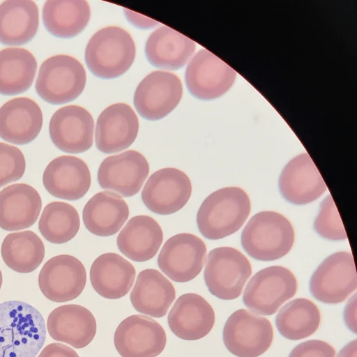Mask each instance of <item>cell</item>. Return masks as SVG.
<instances>
[{
    "mask_svg": "<svg viewBox=\"0 0 357 357\" xmlns=\"http://www.w3.org/2000/svg\"><path fill=\"white\" fill-rule=\"evenodd\" d=\"M279 190L283 198L295 205L309 204L327 189L318 169L308 153L291 159L279 178Z\"/></svg>",
    "mask_w": 357,
    "mask_h": 357,
    "instance_id": "obj_18",
    "label": "cell"
},
{
    "mask_svg": "<svg viewBox=\"0 0 357 357\" xmlns=\"http://www.w3.org/2000/svg\"><path fill=\"white\" fill-rule=\"evenodd\" d=\"M163 239L158 222L146 215L132 218L117 237L119 251L128 259L143 262L152 259L158 252Z\"/></svg>",
    "mask_w": 357,
    "mask_h": 357,
    "instance_id": "obj_27",
    "label": "cell"
},
{
    "mask_svg": "<svg viewBox=\"0 0 357 357\" xmlns=\"http://www.w3.org/2000/svg\"><path fill=\"white\" fill-rule=\"evenodd\" d=\"M192 192L189 177L173 167L159 169L148 178L142 190V200L151 212L165 215L181 210Z\"/></svg>",
    "mask_w": 357,
    "mask_h": 357,
    "instance_id": "obj_12",
    "label": "cell"
},
{
    "mask_svg": "<svg viewBox=\"0 0 357 357\" xmlns=\"http://www.w3.org/2000/svg\"><path fill=\"white\" fill-rule=\"evenodd\" d=\"M26 160L16 146L0 142V188L22 177Z\"/></svg>",
    "mask_w": 357,
    "mask_h": 357,
    "instance_id": "obj_37",
    "label": "cell"
},
{
    "mask_svg": "<svg viewBox=\"0 0 357 357\" xmlns=\"http://www.w3.org/2000/svg\"><path fill=\"white\" fill-rule=\"evenodd\" d=\"M80 220L77 211L63 202L49 203L40 215L38 229L49 242L62 244L72 240L77 234Z\"/></svg>",
    "mask_w": 357,
    "mask_h": 357,
    "instance_id": "obj_35",
    "label": "cell"
},
{
    "mask_svg": "<svg viewBox=\"0 0 357 357\" xmlns=\"http://www.w3.org/2000/svg\"><path fill=\"white\" fill-rule=\"evenodd\" d=\"M357 287V276L352 255L337 252L326 257L310 280V291L317 301L336 304L343 302Z\"/></svg>",
    "mask_w": 357,
    "mask_h": 357,
    "instance_id": "obj_9",
    "label": "cell"
},
{
    "mask_svg": "<svg viewBox=\"0 0 357 357\" xmlns=\"http://www.w3.org/2000/svg\"><path fill=\"white\" fill-rule=\"evenodd\" d=\"M251 210L248 194L238 187H226L210 194L197 214L199 231L206 238L218 240L236 232Z\"/></svg>",
    "mask_w": 357,
    "mask_h": 357,
    "instance_id": "obj_2",
    "label": "cell"
},
{
    "mask_svg": "<svg viewBox=\"0 0 357 357\" xmlns=\"http://www.w3.org/2000/svg\"><path fill=\"white\" fill-rule=\"evenodd\" d=\"M86 81L82 64L68 55H56L40 66L36 90L45 102L61 105L77 98L83 91Z\"/></svg>",
    "mask_w": 357,
    "mask_h": 357,
    "instance_id": "obj_5",
    "label": "cell"
},
{
    "mask_svg": "<svg viewBox=\"0 0 357 357\" xmlns=\"http://www.w3.org/2000/svg\"><path fill=\"white\" fill-rule=\"evenodd\" d=\"M134 308L154 318L163 317L176 298L172 282L155 269L141 271L130 293Z\"/></svg>",
    "mask_w": 357,
    "mask_h": 357,
    "instance_id": "obj_26",
    "label": "cell"
},
{
    "mask_svg": "<svg viewBox=\"0 0 357 357\" xmlns=\"http://www.w3.org/2000/svg\"><path fill=\"white\" fill-rule=\"evenodd\" d=\"M135 275L133 265L113 252L98 257L90 269V280L93 289L108 299H118L126 296L133 284Z\"/></svg>",
    "mask_w": 357,
    "mask_h": 357,
    "instance_id": "obj_25",
    "label": "cell"
},
{
    "mask_svg": "<svg viewBox=\"0 0 357 357\" xmlns=\"http://www.w3.org/2000/svg\"><path fill=\"white\" fill-rule=\"evenodd\" d=\"M39 24L37 5L31 0H7L0 4V43L21 45L36 36Z\"/></svg>",
    "mask_w": 357,
    "mask_h": 357,
    "instance_id": "obj_30",
    "label": "cell"
},
{
    "mask_svg": "<svg viewBox=\"0 0 357 357\" xmlns=\"http://www.w3.org/2000/svg\"><path fill=\"white\" fill-rule=\"evenodd\" d=\"M42 126L41 109L30 98H16L0 108V137L6 142L26 144L38 137Z\"/></svg>",
    "mask_w": 357,
    "mask_h": 357,
    "instance_id": "obj_23",
    "label": "cell"
},
{
    "mask_svg": "<svg viewBox=\"0 0 357 357\" xmlns=\"http://www.w3.org/2000/svg\"><path fill=\"white\" fill-rule=\"evenodd\" d=\"M236 72L206 49H202L188 63L185 74L189 92L201 100H212L232 86Z\"/></svg>",
    "mask_w": 357,
    "mask_h": 357,
    "instance_id": "obj_14",
    "label": "cell"
},
{
    "mask_svg": "<svg viewBox=\"0 0 357 357\" xmlns=\"http://www.w3.org/2000/svg\"><path fill=\"white\" fill-rule=\"evenodd\" d=\"M356 294L351 297L344 310V320L348 328L356 333Z\"/></svg>",
    "mask_w": 357,
    "mask_h": 357,
    "instance_id": "obj_40",
    "label": "cell"
},
{
    "mask_svg": "<svg viewBox=\"0 0 357 357\" xmlns=\"http://www.w3.org/2000/svg\"><path fill=\"white\" fill-rule=\"evenodd\" d=\"M225 346L237 357H257L270 347L273 327L266 318L245 309L233 312L222 333Z\"/></svg>",
    "mask_w": 357,
    "mask_h": 357,
    "instance_id": "obj_8",
    "label": "cell"
},
{
    "mask_svg": "<svg viewBox=\"0 0 357 357\" xmlns=\"http://www.w3.org/2000/svg\"><path fill=\"white\" fill-rule=\"evenodd\" d=\"M36 70V60L29 50L15 47L1 50L0 94L14 96L28 90Z\"/></svg>",
    "mask_w": 357,
    "mask_h": 357,
    "instance_id": "obj_32",
    "label": "cell"
},
{
    "mask_svg": "<svg viewBox=\"0 0 357 357\" xmlns=\"http://www.w3.org/2000/svg\"><path fill=\"white\" fill-rule=\"evenodd\" d=\"M135 45L128 31L119 26H107L96 32L85 50L89 70L102 79L124 74L135 57Z\"/></svg>",
    "mask_w": 357,
    "mask_h": 357,
    "instance_id": "obj_4",
    "label": "cell"
},
{
    "mask_svg": "<svg viewBox=\"0 0 357 357\" xmlns=\"http://www.w3.org/2000/svg\"><path fill=\"white\" fill-rule=\"evenodd\" d=\"M321 314L311 301L299 298L285 304L278 313L275 324L282 336L299 340L312 335L319 328Z\"/></svg>",
    "mask_w": 357,
    "mask_h": 357,
    "instance_id": "obj_34",
    "label": "cell"
},
{
    "mask_svg": "<svg viewBox=\"0 0 357 357\" xmlns=\"http://www.w3.org/2000/svg\"><path fill=\"white\" fill-rule=\"evenodd\" d=\"M149 173V165L139 152L129 150L106 158L98 170L101 188L118 192L126 197L136 195Z\"/></svg>",
    "mask_w": 357,
    "mask_h": 357,
    "instance_id": "obj_16",
    "label": "cell"
},
{
    "mask_svg": "<svg viewBox=\"0 0 357 357\" xmlns=\"http://www.w3.org/2000/svg\"><path fill=\"white\" fill-rule=\"evenodd\" d=\"M138 130V118L128 105H112L98 118L95 132L96 147L104 153L123 151L134 142Z\"/></svg>",
    "mask_w": 357,
    "mask_h": 357,
    "instance_id": "obj_19",
    "label": "cell"
},
{
    "mask_svg": "<svg viewBox=\"0 0 357 357\" xmlns=\"http://www.w3.org/2000/svg\"><path fill=\"white\" fill-rule=\"evenodd\" d=\"M293 273L280 266L265 268L248 282L243 296L244 305L254 313L269 316L277 312L297 291Z\"/></svg>",
    "mask_w": 357,
    "mask_h": 357,
    "instance_id": "obj_7",
    "label": "cell"
},
{
    "mask_svg": "<svg viewBox=\"0 0 357 357\" xmlns=\"http://www.w3.org/2000/svg\"><path fill=\"white\" fill-rule=\"evenodd\" d=\"M289 357H335V350L324 341L310 340L296 346Z\"/></svg>",
    "mask_w": 357,
    "mask_h": 357,
    "instance_id": "obj_38",
    "label": "cell"
},
{
    "mask_svg": "<svg viewBox=\"0 0 357 357\" xmlns=\"http://www.w3.org/2000/svg\"><path fill=\"white\" fill-rule=\"evenodd\" d=\"M182 94V83L177 75L169 72L153 71L137 87L134 105L144 119L159 120L178 105Z\"/></svg>",
    "mask_w": 357,
    "mask_h": 357,
    "instance_id": "obj_11",
    "label": "cell"
},
{
    "mask_svg": "<svg viewBox=\"0 0 357 357\" xmlns=\"http://www.w3.org/2000/svg\"><path fill=\"white\" fill-rule=\"evenodd\" d=\"M252 274L248 258L231 247L216 248L209 252L204 278L210 293L222 300H234L242 293Z\"/></svg>",
    "mask_w": 357,
    "mask_h": 357,
    "instance_id": "obj_6",
    "label": "cell"
},
{
    "mask_svg": "<svg viewBox=\"0 0 357 357\" xmlns=\"http://www.w3.org/2000/svg\"><path fill=\"white\" fill-rule=\"evenodd\" d=\"M46 339L45 320L33 306L0 303V357H36Z\"/></svg>",
    "mask_w": 357,
    "mask_h": 357,
    "instance_id": "obj_1",
    "label": "cell"
},
{
    "mask_svg": "<svg viewBox=\"0 0 357 357\" xmlns=\"http://www.w3.org/2000/svg\"><path fill=\"white\" fill-rule=\"evenodd\" d=\"M91 17L89 3L84 0H48L43 8V22L54 36L70 38L80 33Z\"/></svg>",
    "mask_w": 357,
    "mask_h": 357,
    "instance_id": "obj_31",
    "label": "cell"
},
{
    "mask_svg": "<svg viewBox=\"0 0 357 357\" xmlns=\"http://www.w3.org/2000/svg\"><path fill=\"white\" fill-rule=\"evenodd\" d=\"M314 229L319 235L327 240L341 241L347 238L341 218L330 194L321 204L314 222Z\"/></svg>",
    "mask_w": 357,
    "mask_h": 357,
    "instance_id": "obj_36",
    "label": "cell"
},
{
    "mask_svg": "<svg viewBox=\"0 0 357 357\" xmlns=\"http://www.w3.org/2000/svg\"><path fill=\"white\" fill-rule=\"evenodd\" d=\"M38 357H79L77 353L71 347L59 342L47 345Z\"/></svg>",
    "mask_w": 357,
    "mask_h": 357,
    "instance_id": "obj_39",
    "label": "cell"
},
{
    "mask_svg": "<svg viewBox=\"0 0 357 357\" xmlns=\"http://www.w3.org/2000/svg\"><path fill=\"white\" fill-rule=\"evenodd\" d=\"M294 229L289 220L274 211L254 215L241 234V245L252 258L264 261L285 256L294 242Z\"/></svg>",
    "mask_w": 357,
    "mask_h": 357,
    "instance_id": "obj_3",
    "label": "cell"
},
{
    "mask_svg": "<svg viewBox=\"0 0 357 357\" xmlns=\"http://www.w3.org/2000/svg\"><path fill=\"white\" fill-rule=\"evenodd\" d=\"M129 216L126 201L119 195L103 191L94 195L85 204L82 219L89 231L98 236L117 233Z\"/></svg>",
    "mask_w": 357,
    "mask_h": 357,
    "instance_id": "obj_29",
    "label": "cell"
},
{
    "mask_svg": "<svg viewBox=\"0 0 357 357\" xmlns=\"http://www.w3.org/2000/svg\"><path fill=\"white\" fill-rule=\"evenodd\" d=\"M86 272L83 264L69 255L50 258L38 275V285L43 294L56 303L72 301L85 287Z\"/></svg>",
    "mask_w": 357,
    "mask_h": 357,
    "instance_id": "obj_15",
    "label": "cell"
},
{
    "mask_svg": "<svg viewBox=\"0 0 357 357\" xmlns=\"http://www.w3.org/2000/svg\"><path fill=\"white\" fill-rule=\"evenodd\" d=\"M2 282H3L2 273H1V271L0 270V289H1V285H2Z\"/></svg>",
    "mask_w": 357,
    "mask_h": 357,
    "instance_id": "obj_43",
    "label": "cell"
},
{
    "mask_svg": "<svg viewBox=\"0 0 357 357\" xmlns=\"http://www.w3.org/2000/svg\"><path fill=\"white\" fill-rule=\"evenodd\" d=\"M125 13L130 23L140 29H151V27L158 24L157 22L149 18H146L131 10L126 9Z\"/></svg>",
    "mask_w": 357,
    "mask_h": 357,
    "instance_id": "obj_41",
    "label": "cell"
},
{
    "mask_svg": "<svg viewBox=\"0 0 357 357\" xmlns=\"http://www.w3.org/2000/svg\"><path fill=\"white\" fill-rule=\"evenodd\" d=\"M337 357H357V340L355 339L344 346Z\"/></svg>",
    "mask_w": 357,
    "mask_h": 357,
    "instance_id": "obj_42",
    "label": "cell"
},
{
    "mask_svg": "<svg viewBox=\"0 0 357 357\" xmlns=\"http://www.w3.org/2000/svg\"><path fill=\"white\" fill-rule=\"evenodd\" d=\"M47 329L54 340L81 349L91 342L97 325L94 316L88 309L79 305L68 304L50 312Z\"/></svg>",
    "mask_w": 357,
    "mask_h": 357,
    "instance_id": "obj_22",
    "label": "cell"
},
{
    "mask_svg": "<svg viewBox=\"0 0 357 357\" xmlns=\"http://www.w3.org/2000/svg\"><path fill=\"white\" fill-rule=\"evenodd\" d=\"M1 253L7 266L21 273L35 271L45 257V246L40 238L30 230L13 232L3 239Z\"/></svg>",
    "mask_w": 357,
    "mask_h": 357,
    "instance_id": "obj_33",
    "label": "cell"
},
{
    "mask_svg": "<svg viewBox=\"0 0 357 357\" xmlns=\"http://www.w3.org/2000/svg\"><path fill=\"white\" fill-rule=\"evenodd\" d=\"M196 48L195 43L178 31L162 26L148 38L145 54L153 66L177 70L189 61Z\"/></svg>",
    "mask_w": 357,
    "mask_h": 357,
    "instance_id": "obj_28",
    "label": "cell"
},
{
    "mask_svg": "<svg viewBox=\"0 0 357 357\" xmlns=\"http://www.w3.org/2000/svg\"><path fill=\"white\" fill-rule=\"evenodd\" d=\"M94 122L91 114L77 105H68L52 116L49 132L53 144L61 151L81 153L93 145Z\"/></svg>",
    "mask_w": 357,
    "mask_h": 357,
    "instance_id": "obj_17",
    "label": "cell"
},
{
    "mask_svg": "<svg viewBox=\"0 0 357 357\" xmlns=\"http://www.w3.org/2000/svg\"><path fill=\"white\" fill-rule=\"evenodd\" d=\"M172 332L184 340H197L206 336L215 324L212 306L195 293L181 295L174 303L167 317Z\"/></svg>",
    "mask_w": 357,
    "mask_h": 357,
    "instance_id": "obj_21",
    "label": "cell"
},
{
    "mask_svg": "<svg viewBox=\"0 0 357 357\" xmlns=\"http://www.w3.org/2000/svg\"><path fill=\"white\" fill-rule=\"evenodd\" d=\"M166 342L162 326L142 314L123 319L114 335L115 348L121 357H155L164 350Z\"/></svg>",
    "mask_w": 357,
    "mask_h": 357,
    "instance_id": "obj_13",
    "label": "cell"
},
{
    "mask_svg": "<svg viewBox=\"0 0 357 357\" xmlns=\"http://www.w3.org/2000/svg\"><path fill=\"white\" fill-rule=\"evenodd\" d=\"M42 208L38 192L30 185L15 183L0 191V227L18 231L32 226Z\"/></svg>",
    "mask_w": 357,
    "mask_h": 357,
    "instance_id": "obj_24",
    "label": "cell"
},
{
    "mask_svg": "<svg viewBox=\"0 0 357 357\" xmlns=\"http://www.w3.org/2000/svg\"><path fill=\"white\" fill-rule=\"evenodd\" d=\"M206 254V246L200 238L189 233L178 234L165 243L158 264L172 280L186 282L200 273Z\"/></svg>",
    "mask_w": 357,
    "mask_h": 357,
    "instance_id": "obj_10",
    "label": "cell"
},
{
    "mask_svg": "<svg viewBox=\"0 0 357 357\" xmlns=\"http://www.w3.org/2000/svg\"><path fill=\"white\" fill-rule=\"evenodd\" d=\"M43 182L52 196L70 201L78 200L88 192L91 174L82 159L72 155H61L52 160L46 167Z\"/></svg>",
    "mask_w": 357,
    "mask_h": 357,
    "instance_id": "obj_20",
    "label": "cell"
}]
</instances>
